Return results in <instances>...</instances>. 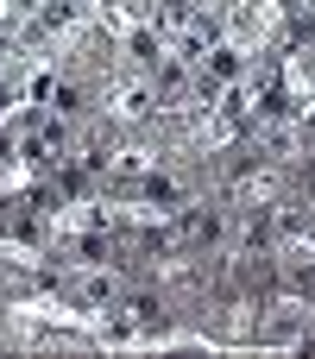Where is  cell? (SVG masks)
Wrapping results in <instances>:
<instances>
[{"instance_id":"ba28073f","label":"cell","mask_w":315,"mask_h":359,"mask_svg":"<svg viewBox=\"0 0 315 359\" xmlns=\"http://www.w3.org/2000/svg\"><path fill=\"white\" fill-rule=\"evenodd\" d=\"M51 101H57V114H76V107H82V95H76L69 82H51Z\"/></svg>"},{"instance_id":"5b68a950","label":"cell","mask_w":315,"mask_h":359,"mask_svg":"<svg viewBox=\"0 0 315 359\" xmlns=\"http://www.w3.org/2000/svg\"><path fill=\"white\" fill-rule=\"evenodd\" d=\"M69 19H76V0H51V6H44V19H38V25H44V32H63V25H69Z\"/></svg>"},{"instance_id":"8992f818","label":"cell","mask_w":315,"mask_h":359,"mask_svg":"<svg viewBox=\"0 0 315 359\" xmlns=\"http://www.w3.org/2000/svg\"><path fill=\"white\" fill-rule=\"evenodd\" d=\"M145 196H152L158 208H177V183H170V177H145Z\"/></svg>"},{"instance_id":"277c9868","label":"cell","mask_w":315,"mask_h":359,"mask_svg":"<svg viewBox=\"0 0 315 359\" xmlns=\"http://www.w3.org/2000/svg\"><path fill=\"white\" fill-rule=\"evenodd\" d=\"M114 114H126V120L152 114V88H114Z\"/></svg>"},{"instance_id":"52a82bcc","label":"cell","mask_w":315,"mask_h":359,"mask_svg":"<svg viewBox=\"0 0 315 359\" xmlns=\"http://www.w3.org/2000/svg\"><path fill=\"white\" fill-rule=\"evenodd\" d=\"M183 88V63H158V95H177Z\"/></svg>"},{"instance_id":"7a4b0ae2","label":"cell","mask_w":315,"mask_h":359,"mask_svg":"<svg viewBox=\"0 0 315 359\" xmlns=\"http://www.w3.org/2000/svg\"><path fill=\"white\" fill-rule=\"evenodd\" d=\"M76 303L82 309H114L120 303V278L114 271H82L76 278Z\"/></svg>"},{"instance_id":"8fae6325","label":"cell","mask_w":315,"mask_h":359,"mask_svg":"<svg viewBox=\"0 0 315 359\" xmlns=\"http://www.w3.org/2000/svg\"><path fill=\"white\" fill-rule=\"evenodd\" d=\"M0 164H6V139H0Z\"/></svg>"},{"instance_id":"30bf717a","label":"cell","mask_w":315,"mask_h":359,"mask_svg":"<svg viewBox=\"0 0 315 359\" xmlns=\"http://www.w3.org/2000/svg\"><path fill=\"white\" fill-rule=\"evenodd\" d=\"M303 183H309V189H315V158H309V164H303Z\"/></svg>"},{"instance_id":"3957f363","label":"cell","mask_w":315,"mask_h":359,"mask_svg":"<svg viewBox=\"0 0 315 359\" xmlns=\"http://www.w3.org/2000/svg\"><path fill=\"white\" fill-rule=\"evenodd\" d=\"M202 69H208L215 82H234V76H240V50H234V44H215V50L202 57Z\"/></svg>"},{"instance_id":"6da1fadb","label":"cell","mask_w":315,"mask_h":359,"mask_svg":"<svg viewBox=\"0 0 315 359\" xmlns=\"http://www.w3.org/2000/svg\"><path fill=\"white\" fill-rule=\"evenodd\" d=\"M177 246H208L215 233H221V215H208V208H177Z\"/></svg>"},{"instance_id":"9c48e42d","label":"cell","mask_w":315,"mask_h":359,"mask_svg":"<svg viewBox=\"0 0 315 359\" xmlns=\"http://www.w3.org/2000/svg\"><path fill=\"white\" fill-rule=\"evenodd\" d=\"M114 170H120V177H139V170H145V151H120Z\"/></svg>"}]
</instances>
